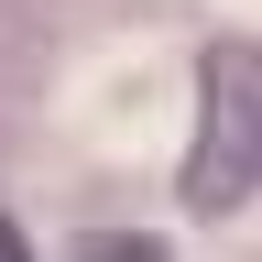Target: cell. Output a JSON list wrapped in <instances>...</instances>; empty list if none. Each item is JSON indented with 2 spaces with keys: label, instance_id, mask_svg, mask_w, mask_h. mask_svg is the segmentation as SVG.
<instances>
[{
  "label": "cell",
  "instance_id": "1",
  "mask_svg": "<svg viewBox=\"0 0 262 262\" xmlns=\"http://www.w3.org/2000/svg\"><path fill=\"white\" fill-rule=\"evenodd\" d=\"M251 164H262V77H251V44H219L208 55V153H186V196L208 219H229L251 196Z\"/></svg>",
  "mask_w": 262,
  "mask_h": 262
},
{
  "label": "cell",
  "instance_id": "2",
  "mask_svg": "<svg viewBox=\"0 0 262 262\" xmlns=\"http://www.w3.org/2000/svg\"><path fill=\"white\" fill-rule=\"evenodd\" d=\"M77 262H164V251H153V241H110V229H98V241H88Z\"/></svg>",
  "mask_w": 262,
  "mask_h": 262
},
{
  "label": "cell",
  "instance_id": "3",
  "mask_svg": "<svg viewBox=\"0 0 262 262\" xmlns=\"http://www.w3.org/2000/svg\"><path fill=\"white\" fill-rule=\"evenodd\" d=\"M0 262H33V251H22V229H0Z\"/></svg>",
  "mask_w": 262,
  "mask_h": 262
}]
</instances>
